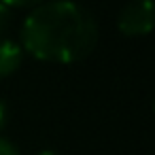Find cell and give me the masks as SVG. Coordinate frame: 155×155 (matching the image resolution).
I'll return each mask as SVG.
<instances>
[{
	"mask_svg": "<svg viewBox=\"0 0 155 155\" xmlns=\"http://www.w3.org/2000/svg\"><path fill=\"white\" fill-rule=\"evenodd\" d=\"M21 43L38 60L70 64L94 51L98 26L83 7L68 0H53L38 5L26 17Z\"/></svg>",
	"mask_w": 155,
	"mask_h": 155,
	"instance_id": "obj_1",
	"label": "cell"
},
{
	"mask_svg": "<svg viewBox=\"0 0 155 155\" xmlns=\"http://www.w3.org/2000/svg\"><path fill=\"white\" fill-rule=\"evenodd\" d=\"M153 28V2L151 0H132L119 13V30L127 36L149 34Z\"/></svg>",
	"mask_w": 155,
	"mask_h": 155,
	"instance_id": "obj_2",
	"label": "cell"
},
{
	"mask_svg": "<svg viewBox=\"0 0 155 155\" xmlns=\"http://www.w3.org/2000/svg\"><path fill=\"white\" fill-rule=\"evenodd\" d=\"M21 64V49L13 41H0V77H9Z\"/></svg>",
	"mask_w": 155,
	"mask_h": 155,
	"instance_id": "obj_3",
	"label": "cell"
},
{
	"mask_svg": "<svg viewBox=\"0 0 155 155\" xmlns=\"http://www.w3.org/2000/svg\"><path fill=\"white\" fill-rule=\"evenodd\" d=\"M9 24H11V9H9L7 5L0 2V34L7 32Z\"/></svg>",
	"mask_w": 155,
	"mask_h": 155,
	"instance_id": "obj_4",
	"label": "cell"
},
{
	"mask_svg": "<svg viewBox=\"0 0 155 155\" xmlns=\"http://www.w3.org/2000/svg\"><path fill=\"white\" fill-rule=\"evenodd\" d=\"M0 2L7 7H38L45 0H0Z\"/></svg>",
	"mask_w": 155,
	"mask_h": 155,
	"instance_id": "obj_5",
	"label": "cell"
},
{
	"mask_svg": "<svg viewBox=\"0 0 155 155\" xmlns=\"http://www.w3.org/2000/svg\"><path fill=\"white\" fill-rule=\"evenodd\" d=\"M0 155H19V153H17V149L11 140L0 138Z\"/></svg>",
	"mask_w": 155,
	"mask_h": 155,
	"instance_id": "obj_6",
	"label": "cell"
},
{
	"mask_svg": "<svg viewBox=\"0 0 155 155\" xmlns=\"http://www.w3.org/2000/svg\"><path fill=\"white\" fill-rule=\"evenodd\" d=\"M5 119H7V106H5L2 100H0V127L5 125Z\"/></svg>",
	"mask_w": 155,
	"mask_h": 155,
	"instance_id": "obj_7",
	"label": "cell"
},
{
	"mask_svg": "<svg viewBox=\"0 0 155 155\" xmlns=\"http://www.w3.org/2000/svg\"><path fill=\"white\" fill-rule=\"evenodd\" d=\"M36 155H58V153H53V151H41V153H36Z\"/></svg>",
	"mask_w": 155,
	"mask_h": 155,
	"instance_id": "obj_8",
	"label": "cell"
}]
</instances>
